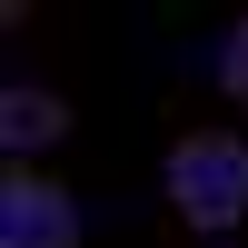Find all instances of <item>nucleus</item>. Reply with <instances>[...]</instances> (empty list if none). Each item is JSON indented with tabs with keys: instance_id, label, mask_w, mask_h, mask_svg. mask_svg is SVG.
Masks as SVG:
<instances>
[{
	"instance_id": "obj_1",
	"label": "nucleus",
	"mask_w": 248,
	"mask_h": 248,
	"mask_svg": "<svg viewBox=\"0 0 248 248\" xmlns=\"http://www.w3.org/2000/svg\"><path fill=\"white\" fill-rule=\"evenodd\" d=\"M169 199H179L189 229H229V218L248 209V139H229V129H189V139L169 149Z\"/></svg>"
},
{
	"instance_id": "obj_2",
	"label": "nucleus",
	"mask_w": 248,
	"mask_h": 248,
	"mask_svg": "<svg viewBox=\"0 0 248 248\" xmlns=\"http://www.w3.org/2000/svg\"><path fill=\"white\" fill-rule=\"evenodd\" d=\"M0 248H79V199L40 169L0 179Z\"/></svg>"
},
{
	"instance_id": "obj_3",
	"label": "nucleus",
	"mask_w": 248,
	"mask_h": 248,
	"mask_svg": "<svg viewBox=\"0 0 248 248\" xmlns=\"http://www.w3.org/2000/svg\"><path fill=\"white\" fill-rule=\"evenodd\" d=\"M0 139H10V149H50V139H70V99H60V90H30V79L0 90Z\"/></svg>"
},
{
	"instance_id": "obj_4",
	"label": "nucleus",
	"mask_w": 248,
	"mask_h": 248,
	"mask_svg": "<svg viewBox=\"0 0 248 248\" xmlns=\"http://www.w3.org/2000/svg\"><path fill=\"white\" fill-rule=\"evenodd\" d=\"M218 90H229V99H248V20L218 40Z\"/></svg>"
}]
</instances>
